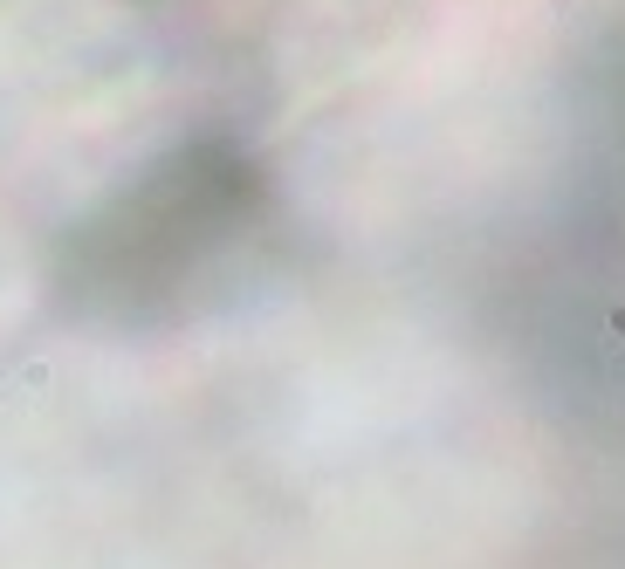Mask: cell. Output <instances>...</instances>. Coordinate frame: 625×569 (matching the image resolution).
<instances>
[{
    "label": "cell",
    "mask_w": 625,
    "mask_h": 569,
    "mask_svg": "<svg viewBox=\"0 0 625 569\" xmlns=\"http://www.w3.org/2000/svg\"><path fill=\"white\" fill-rule=\"evenodd\" d=\"M261 179L234 152H179L145 179L117 192L90 227L69 240V282L76 295H104L117 309H145L213 254L234 233L255 227Z\"/></svg>",
    "instance_id": "1"
}]
</instances>
